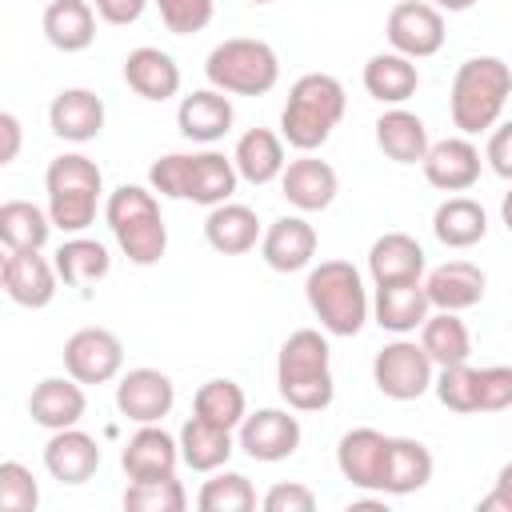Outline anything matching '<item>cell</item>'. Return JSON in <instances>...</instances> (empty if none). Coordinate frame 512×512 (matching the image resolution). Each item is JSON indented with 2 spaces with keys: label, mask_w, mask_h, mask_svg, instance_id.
<instances>
[{
  "label": "cell",
  "mask_w": 512,
  "mask_h": 512,
  "mask_svg": "<svg viewBox=\"0 0 512 512\" xmlns=\"http://www.w3.org/2000/svg\"><path fill=\"white\" fill-rule=\"evenodd\" d=\"M348 92L332 72H304L280 108V136L296 152H316L328 144L332 128L344 120Z\"/></svg>",
  "instance_id": "obj_3"
},
{
  "label": "cell",
  "mask_w": 512,
  "mask_h": 512,
  "mask_svg": "<svg viewBox=\"0 0 512 512\" xmlns=\"http://www.w3.org/2000/svg\"><path fill=\"white\" fill-rule=\"evenodd\" d=\"M500 220H504V228L512 232V188H508L504 200H500Z\"/></svg>",
  "instance_id": "obj_52"
},
{
  "label": "cell",
  "mask_w": 512,
  "mask_h": 512,
  "mask_svg": "<svg viewBox=\"0 0 512 512\" xmlns=\"http://www.w3.org/2000/svg\"><path fill=\"white\" fill-rule=\"evenodd\" d=\"M40 504V484L32 476V468H24L20 460H4L0 464V508L4 512H36Z\"/></svg>",
  "instance_id": "obj_43"
},
{
  "label": "cell",
  "mask_w": 512,
  "mask_h": 512,
  "mask_svg": "<svg viewBox=\"0 0 512 512\" xmlns=\"http://www.w3.org/2000/svg\"><path fill=\"white\" fill-rule=\"evenodd\" d=\"M124 84L140 96V100H152V104H164L180 92V64L164 52V48H152V44H140L124 56Z\"/></svg>",
  "instance_id": "obj_26"
},
{
  "label": "cell",
  "mask_w": 512,
  "mask_h": 512,
  "mask_svg": "<svg viewBox=\"0 0 512 512\" xmlns=\"http://www.w3.org/2000/svg\"><path fill=\"white\" fill-rule=\"evenodd\" d=\"M432 392H436V400H440L448 412L472 416V412H476V368H472L468 360H464V364H448V368H436Z\"/></svg>",
  "instance_id": "obj_42"
},
{
  "label": "cell",
  "mask_w": 512,
  "mask_h": 512,
  "mask_svg": "<svg viewBox=\"0 0 512 512\" xmlns=\"http://www.w3.org/2000/svg\"><path fill=\"white\" fill-rule=\"evenodd\" d=\"M420 88V68L412 56H400V52H376L368 56L364 64V92L388 108L412 100Z\"/></svg>",
  "instance_id": "obj_31"
},
{
  "label": "cell",
  "mask_w": 512,
  "mask_h": 512,
  "mask_svg": "<svg viewBox=\"0 0 512 512\" xmlns=\"http://www.w3.org/2000/svg\"><path fill=\"white\" fill-rule=\"evenodd\" d=\"M148 4H152V0H92L96 16H100L104 24H116V28L136 24V20L144 16V8H148Z\"/></svg>",
  "instance_id": "obj_48"
},
{
  "label": "cell",
  "mask_w": 512,
  "mask_h": 512,
  "mask_svg": "<svg viewBox=\"0 0 512 512\" xmlns=\"http://www.w3.org/2000/svg\"><path fill=\"white\" fill-rule=\"evenodd\" d=\"M300 440H304V428H300V420L288 408H256L236 428V444L256 464H280V460H288L300 448Z\"/></svg>",
  "instance_id": "obj_12"
},
{
  "label": "cell",
  "mask_w": 512,
  "mask_h": 512,
  "mask_svg": "<svg viewBox=\"0 0 512 512\" xmlns=\"http://www.w3.org/2000/svg\"><path fill=\"white\" fill-rule=\"evenodd\" d=\"M44 468H48V476L56 484H68V488L88 484L96 476V468H100V444H96V436H88L80 424L52 432L48 444H44Z\"/></svg>",
  "instance_id": "obj_23"
},
{
  "label": "cell",
  "mask_w": 512,
  "mask_h": 512,
  "mask_svg": "<svg viewBox=\"0 0 512 512\" xmlns=\"http://www.w3.org/2000/svg\"><path fill=\"white\" fill-rule=\"evenodd\" d=\"M192 416H200V420H208L216 428L236 432L244 424V416H248V396H244V388L236 380H224V376L204 380L196 388V396H192Z\"/></svg>",
  "instance_id": "obj_39"
},
{
  "label": "cell",
  "mask_w": 512,
  "mask_h": 512,
  "mask_svg": "<svg viewBox=\"0 0 512 512\" xmlns=\"http://www.w3.org/2000/svg\"><path fill=\"white\" fill-rule=\"evenodd\" d=\"M40 28L56 52H84L96 40V8L88 0H48Z\"/></svg>",
  "instance_id": "obj_30"
},
{
  "label": "cell",
  "mask_w": 512,
  "mask_h": 512,
  "mask_svg": "<svg viewBox=\"0 0 512 512\" xmlns=\"http://www.w3.org/2000/svg\"><path fill=\"white\" fill-rule=\"evenodd\" d=\"M196 508L200 512H252L256 508V488L244 472H228L216 468L208 472V480L196 492Z\"/></svg>",
  "instance_id": "obj_40"
},
{
  "label": "cell",
  "mask_w": 512,
  "mask_h": 512,
  "mask_svg": "<svg viewBox=\"0 0 512 512\" xmlns=\"http://www.w3.org/2000/svg\"><path fill=\"white\" fill-rule=\"evenodd\" d=\"M64 372L80 384H108L124 372V344L112 328H76L64 340Z\"/></svg>",
  "instance_id": "obj_11"
},
{
  "label": "cell",
  "mask_w": 512,
  "mask_h": 512,
  "mask_svg": "<svg viewBox=\"0 0 512 512\" xmlns=\"http://www.w3.org/2000/svg\"><path fill=\"white\" fill-rule=\"evenodd\" d=\"M432 452L412 440V436H392V448H388V468H384V496H412L420 488H428L432 480Z\"/></svg>",
  "instance_id": "obj_36"
},
{
  "label": "cell",
  "mask_w": 512,
  "mask_h": 512,
  "mask_svg": "<svg viewBox=\"0 0 512 512\" xmlns=\"http://www.w3.org/2000/svg\"><path fill=\"white\" fill-rule=\"evenodd\" d=\"M176 404V384L160 368H128L116 380V408L132 424H160Z\"/></svg>",
  "instance_id": "obj_14"
},
{
  "label": "cell",
  "mask_w": 512,
  "mask_h": 512,
  "mask_svg": "<svg viewBox=\"0 0 512 512\" xmlns=\"http://www.w3.org/2000/svg\"><path fill=\"white\" fill-rule=\"evenodd\" d=\"M428 312H432V300L424 292V280H412V284H376L372 320L384 332H392V336L420 332V324L428 320Z\"/></svg>",
  "instance_id": "obj_27"
},
{
  "label": "cell",
  "mask_w": 512,
  "mask_h": 512,
  "mask_svg": "<svg viewBox=\"0 0 512 512\" xmlns=\"http://www.w3.org/2000/svg\"><path fill=\"white\" fill-rule=\"evenodd\" d=\"M424 292H428L432 308H440V312H468L484 300L488 276L472 260H448L424 276Z\"/></svg>",
  "instance_id": "obj_24"
},
{
  "label": "cell",
  "mask_w": 512,
  "mask_h": 512,
  "mask_svg": "<svg viewBox=\"0 0 512 512\" xmlns=\"http://www.w3.org/2000/svg\"><path fill=\"white\" fill-rule=\"evenodd\" d=\"M124 508L128 512H184L188 508V492L176 476H160V480H128L124 488Z\"/></svg>",
  "instance_id": "obj_41"
},
{
  "label": "cell",
  "mask_w": 512,
  "mask_h": 512,
  "mask_svg": "<svg viewBox=\"0 0 512 512\" xmlns=\"http://www.w3.org/2000/svg\"><path fill=\"white\" fill-rule=\"evenodd\" d=\"M376 148L392 164H424V156L432 148L428 124L416 112H408L404 104H396V108L380 112V120H376Z\"/></svg>",
  "instance_id": "obj_29"
},
{
  "label": "cell",
  "mask_w": 512,
  "mask_h": 512,
  "mask_svg": "<svg viewBox=\"0 0 512 512\" xmlns=\"http://www.w3.org/2000/svg\"><path fill=\"white\" fill-rule=\"evenodd\" d=\"M232 124H236L232 96L220 92V88H212V84L188 92L180 100V108H176V128L192 144H216V140H224L232 132Z\"/></svg>",
  "instance_id": "obj_18"
},
{
  "label": "cell",
  "mask_w": 512,
  "mask_h": 512,
  "mask_svg": "<svg viewBox=\"0 0 512 512\" xmlns=\"http://www.w3.org/2000/svg\"><path fill=\"white\" fill-rule=\"evenodd\" d=\"M340 192V176L328 160L304 152L300 160H288V168L280 172V196L296 208V212H324Z\"/></svg>",
  "instance_id": "obj_19"
},
{
  "label": "cell",
  "mask_w": 512,
  "mask_h": 512,
  "mask_svg": "<svg viewBox=\"0 0 512 512\" xmlns=\"http://www.w3.org/2000/svg\"><path fill=\"white\" fill-rule=\"evenodd\" d=\"M484 160H488V168H492L500 180L512 184V120H508V124H496V128L488 132Z\"/></svg>",
  "instance_id": "obj_47"
},
{
  "label": "cell",
  "mask_w": 512,
  "mask_h": 512,
  "mask_svg": "<svg viewBox=\"0 0 512 512\" xmlns=\"http://www.w3.org/2000/svg\"><path fill=\"white\" fill-rule=\"evenodd\" d=\"M180 436L164 432L160 424H140L124 448H120V468L128 480H160V476H176L180 464Z\"/></svg>",
  "instance_id": "obj_17"
},
{
  "label": "cell",
  "mask_w": 512,
  "mask_h": 512,
  "mask_svg": "<svg viewBox=\"0 0 512 512\" xmlns=\"http://www.w3.org/2000/svg\"><path fill=\"white\" fill-rule=\"evenodd\" d=\"M508 96H512V68L500 56H468L456 68L448 92L452 124L460 128V136H480L496 128Z\"/></svg>",
  "instance_id": "obj_5"
},
{
  "label": "cell",
  "mask_w": 512,
  "mask_h": 512,
  "mask_svg": "<svg viewBox=\"0 0 512 512\" xmlns=\"http://www.w3.org/2000/svg\"><path fill=\"white\" fill-rule=\"evenodd\" d=\"M388 448H392V436H384L380 428H348L336 444V468L352 488L384 496Z\"/></svg>",
  "instance_id": "obj_13"
},
{
  "label": "cell",
  "mask_w": 512,
  "mask_h": 512,
  "mask_svg": "<svg viewBox=\"0 0 512 512\" xmlns=\"http://www.w3.org/2000/svg\"><path fill=\"white\" fill-rule=\"evenodd\" d=\"M240 184V172L232 156L204 148V152H168L148 168V188L164 200H192L204 208H216L232 200Z\"/></svg>",
  "instance_id": "obj_2"
},
{
  "label": "cell",
  "mask_w": 512,
  "mask_h": 512,
  "mask_svg": "<svg viewBox=\"0 0 512 512\" xmlns=\"http://www.w3.org/2000/svg\"><path fill=\"white\" fill-rule=\"evenodd\" d=\"M276 388L292 412H324L336 396L332 348L320 328H296L276 356Z\"/></svg>",
  "instance_id": "obj_1"
},
{
  "label": "cell",
  "mask_w": 512,
  "mask_h": 512,
  "mask_svg": "<svg viewBox=\"0 0 512 512\" xmlns=\"http://www.w3.org/2000/svg\"><path fill=\"white\" fill-rule=\"evenodd\" d=\"M512 408V364L476 368V412H504Z\"/></svg>",
  "instance_id": "obj_45"
},
{
  "label": "cell",
  "mask_w": 512,
  "mask_h": 512,
  "mask_svg": "<svg viewBox=\"0 0 512 512\" xmlns=\"http://www.w3.org/2000/svg\"><path fill=\"white\" fill-rule=\"evenodd\" d=\"M104 220L120 244V252L136 268H152L168 252V224L160 216V200L152 188L140 184H120L104 200Z\"/></svg>",
  "instance_id": "obj_6"
},
{
  "label": "cell",
  "mask_w": 512,
  "mask_h": 512,
  "mask_svg": "<svg viewBox=\"0 0 512 512\" xmlns=\"http://www.w3.org/2000/svg\"><path fill=\"white\" fill-rule=\"evenodd\" d=\"M248 4H272V0H248Z\"/></svg>",
  "instance_id": "obj_53"
},
{
  "label": "cell",
  "mask_w": 512,
  "mask_h": 512,
  "mask_svg": "<svg viewBox=\"0 0 512 512\" xmlns=\"http://www.w3.org/2000/svg\"><path fill=\"white\" fill-rule=\"evenodd\" d=\"M424 180L440 192H468L476 180H480V148L468 140V136H444L428 148L424 156Z\"/></svg>",
  "instance_id": "obj_21"
},
{
  "label": "cell",
  "mask_w": 512,
  "mask_h": 512,
  "mask_svg": "<svg viewBox=\"0 0 512 512\" xmlns=\"http://www.w3.org/2000/svg\"><path fill=\"white\" fill-rule=\"evenodd\" d=\"M104 100L92 88H60L48 104V128L52 136L68 140V144H88L104 132Z\"/></svg>",
  "instance_id": "obj_20"
},
{
  "label": "cell",
  "mask_w": 512,
  "mask_h": 512,
  "mask_svg": "<svg viewBox=\"0 0 512 512\" xmlns=\"http://www.w3.org/2000/svg\"><path fill=\"white\" fill-rule=\"evenodd\" d=\"M428 4H436L440 12H468V8H476L480 0H428Z\"/></svg>",
  "instance_id": "obj_51"
},
{
  "label": "cell",
  "mask_w": 512,
  "mask_h": 512,
  "mask_svg": "<svg viewBox=\"0 0 512 512\" xmlns=\"http://www.w3.org/2000/svg\"><path fill=\"white\" fill-rule=\"evenodd\" d=\"M0 280H4V296L12 304H20V308H48L56 300L60 272L40 252H4Z\"/></svg>",
  "instance_id": "obj_16"
},
{
  "label": "cell",
  "mask_w": 512,
  "mask_h": 512,
  "mask_svg": "<svg viewBox=\"0 0 512 512\" xmlns=\"http://www.w3.org/2000/svg\"><path fill=\"white\" fill-rule=\"evenodd\" d=\"M316 228L304 220V212H292V216H276L264 236H260V256L272 272L288 276V272H304L312 268L316 260Z\"/></svg>",
  "instance_id": "obj_15"
},
{
  "label": "cell",
  "mask_w": 512,
  "mask_h": 512,
  "mask_svg": "<svg viewBox=\"0 0 512 512\" xmlns=\"http://www.w3.org/2000/svg\"><path fill=\"white\" fill-rule=\"evenodd\" d=\"M236 452V432L228 428H216L200 416H188L184 428H180V456L192 472H216L232 460Z\"/></svg>",
  "instance_id": "obj_35"
},
{
  "label": "cell",
  "mask_w": 512,
  "mask_h": 512,
  "mask_svg": "<svg viewBox=\"0 0 512 512\" xmlns=\"http://www.w3.org/2000/svg\"><path fill=\"white\" fill-rule=\"evenodd\" d=\"M432 232H436V240L444 248H456V252L472 248V244H480L488 236V212L472 196H448L432 212Z\"/></svg>",
  "instance_id": "obj_33"
},
{
  "label": "cell",
  "mask_w": 512,
  "mask_h": 512,
  "mask_svg": "<svg viewBox=\"0 0 512 512\" xmlns=\"http://www.w3.org/2000/svg\"><path fill=\"white\" fill-rule=\"evenodd\" d=\"M432 380H436V364H432V356L424 352L420 340L396 336L372 360V384L388 400H400V404L420 400L424 392H432Z\"/></svg>",
  "instance_id": "obj_9"
},
{
  "label": "cell",
  "mask_w": 512,
  "mask_h": 512,
  "mask_svg": "<svg viewBox=\"0 0 512 512\" xmlns=\"http://www.w3.org/2000/svg\"><path fill=\"white\" fill-rule=\"evenodd\" d=\"M160 8V20L172 36H196L212 24L216 0H152Z\"/></svg>",
  "instance_id": "obj_44"
},
{
  "label": "cell",
  "mask_w": 512,
  "mask_h": 512,
  "mask_svg": "<svg viewBox=\"0 0 512 512\" xmlns=\"http://www.w3.org/2000/svg\"><path fill=\"white\" fill-rule=\"evenodd\" d=\"M52 264H56L60 280H64L68 288H80V292H88L92 284H100V280L112 272V256H108V248H104L100 240L84 236V232L68 236V240L52 252Z\"/></svg>",
  "instance_id": "obj_34"
},
{
  "label": "cell",
  "mask_w": 512,
  "mask_h": 512,
  "mask_svg": "<svg viewBox=\"0 0 512 512\" xmlns=\"http://www.w3.org/2000/svg\"><path fill=\"white\" fill-rule=\"evenodd\" d=\"M84 412H88V396L76 376H44L28 396V416L44 432L76 428L84 420Z\"/></svg>",
  "instance_id": "obj_22"
},
{
  "label": "cell",
  "mask_w": 512,
  "mask_h": 512,
  "mask_svg": "<svg viewBox=\"0 0 512 512\" xmlns=\"http://www.w3.org/2000/svg\"><path fill=\"white\" fill-rule=\"evenodd\" d=\"M232 164L240 172V180L248 184H272L280 180V172L288 168L284 160V136L272 128H248L236 148H232Z\"/></svg>",
  "instance_id": "obj_32"
},
{
  "label": "cell",
  "mask_w": 512,
  "mask_h": 512,
  "mask_svg": "<svg viewBox=\"0 0 512 512\" xmlns=\"http://www.w3.org/2000/svg\"><path fill=\"white\" fill-rule=\"evenodd\" d=\"M52 216L48 208L32 204V200H8L0 204V240L4 252H40L52 236Z\"/></svg>",
  "instance_id": "obj_37"
},
{
  "label": "cell",
  "mask_w": 512,
  "mask_h": 512,
  "mask_svg": "<svg viewBox=\"0 0 512 512\" xmlns=\"http://www.w3.org/2000/svg\"><path fill=\"white\" fill-rule=\"evenodd\" d=\"M0 136H4L0 164H12L20 156V120H16V112H0Z\"/></svg>",
  "instance_id": "obj_50"
},
{
  "label": "cell",
  "mask_w": 512,
  "mask_h": 512,
  "mask_svg": "<svg viewBox=\"0 0 512 512\" xmlns=\"http://www.w3.org/2000/svg\"><path fill=\"white\" fill-rule=\"evenodd\" d=\"M264 512H312L316 508V492L300 480H280L264 492Z\"/></svg>",
  "instance_id": "obj_46"
},
{
  "label": "cell",
  "mask_w": 512,
  "mask_h": 512,
  "mask_svg": "<svg viewBox=\"0 0 512 512\" xmlns=\"http://www.w3.org/2000/svg\"><path fill=\"white\" fill-rule=\"evenodd\" d=\"M384 36L392 44V52L412 56V60H428L444 48L448 40V24L444 12L428 0H400L392 4L388 20H384Z\"/></svg>",
  "instance_id": "obj_10"
},
{
  "label": "cell",
  "mask_w": 512,
  "mask_h": 512,
  "mask_svg": "<svg viewBox=\"0 0 512 512\" xmlns=\"http://www.w3.org/2000/svg\"><path fill=\"white\" fill-rule=\"evenodd\" d=\"M480 512H512V460L496 472L492 492L480 496Z\"/></svg>",
  "instance_id": "obj_49"
},
{
  "label": "cell",
  "mask_w": 512,
  "mask_h": 512,
  "mask_svg": "<svg viewBox=\"0 0 512 512\" xmlns=\"http://www.w3.org/2000/svg\"><path fill=\"white\" fill-rule=\"evenodd\" d=\"M204 76L212 88H220L228 96H264L280 80V56L268 40L228 36L208 52Z\"/></svg>",
  "instance_id": "obj_8"
},
{
  "label": "cell",
  "mask_w": 512,
  "mask_h": 512,
  "mask_svg": "<svg viewBox=\"0 0 512 512\" xmlns=\"http://www.w3.org/2000/svg\"><path fill=\"white\" fill-rule=\"evenodd\" d=\"M304 300L328 336H360L372 320V300L364 276L348 260H320L304 276Z\"/></svg>",
  "instance_id": "obj_4"
},
{
  "label": "cell",
  "mask_w": 512,
  "mask_h": 512,
  "mask_svg": "<svg viewBox=\"0 0 512 512\" xmlns=\"http://www.w3.org/2000/svg\"><path fill=\"white\" fill-rule=\"evenodd\" d=\"M260 236H264L260 216L248 204L224 200V204L208 208V216H204V240L220 256H244V252H252L260 244Z\"/></svg>",
  "instance_id": "obj_28"
},
{
  "label": "cell",
  "mask_w": 512,
  "mask_h": 512,
  "mask_svg": "<svg viewBox=\"0 0 512 512\" xmlns=\"http://www.w3.org/2000/svg\"><path fill=\"white\" fill-rule=\"evenodd\" d=\"M424 268H428L424 248L408 232H384L368 248L372 284H412V280H424Z\"/></svg>",
  "instance_id": "obj_25"
},
{
  "label": "cell",
  "mask_w": 512,
  "mask_h": 512,
  "mask_svg": "<svg viewBox=\"0 0 512 512\" xmlns=\"http://www.w3.org/2000/svg\"><path fill=\"white\" fill-rule=\"evenodd\" d=\"M44 192H48V216L60 232L76 236L88 224H96L100 196H104V172L92 156L84 152H64L48 164L44 172Z\"/></svg>",
  "instance_id": "obj_7"
},
{
  "label": "cell",
  "mask_w": 512,
  "mask_h": 512,
  "mask_svg": "<svg viewBox=\"0 0 512 512\" xmlns=\"http://www.w3.org/2000/svg\"><path fill=\"white\" fill-rule=\"evenodd\" d=\"M420 344H424V352L432 356L436 368L464 364L472 356V332L460 320V312H440V308L428 312V320L420 324Z\"/></svg>",
  "instance_id": "obj_38"
}]
</instances>
